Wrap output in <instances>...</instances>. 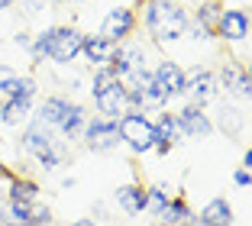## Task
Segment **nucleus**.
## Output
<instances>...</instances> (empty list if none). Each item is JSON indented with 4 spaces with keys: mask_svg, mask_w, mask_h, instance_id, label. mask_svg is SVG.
Masks as SVG:
<instances>
[{
    "mask_svg": "<svg viewBox=\"0 0 252 226\" xmlns=\"http://www.w3.org/2000/svg\"><path fill=\"white\" fill-rule=\"evenodd\" d=\"M136 23H142V30L149 32V39L156 45H175L178 39L188 36L191 13L171 0H146L142 16H136Z\"/></svg>",
    "mask_w": 252,
    "mask_h": 226,
    "instance_id": "1",
    "label": "nucleus"
},
{
    "mask_svg": "<svg viewBox=\"0 0 252 226\" xmlns=\"http://www.w3.org/2000/svg\"><path fill=\"white\" fill-rule=\"evenodd\" d=\"M81 39L84 32L78 26H45L42 32H36L30 42V55L36 62L49 59L59 68H71L81 55Z\"/></svg>",
    "mask_w": 252,
    "mask_h": 226,
    "instance_id": "2",
    "label": "nucleus"
},
{
    "mask_svg": "<svg viewBox=\"0 0 252 226\" xmlns=\"http://www.w3.org/2000/svg\"><path fill=\"white\" fill-rule=\"evenodd\" d=\"M91 97H94V110L107 120H120L129 110V88L113 78L107 65L91 68Z\"/></svg>",
    "mask_w": 252,
    "mask_h": 226,
    "instance_id": "3",
    "label": "nucleus"
},
{
    "mask_svg": "<svg viewBox=\"0 0 252 226\" xmlns=\"http://www.w3.org/2000/svg\"><path fill=\"white\" fill-rule=\"evenodd\" d=\"M117 132H120V146H126L133 155H149L156 152V123L149 113L139 110H126L117 120Z\"/></svg>",
    "mask_w": 252,
    "mask_h": 226,
    "instance_id": "4",
    "label": "nucleus"
},
{
    "mask_svg": "<svg viewBox=\"0 0 252 226\" xmlns=\"http://www.w3.org/2000/svg\"><path fill=\"white\" fill-rule=\"evenodd\" d=\"M136 26H139V23H136V10L120 3V7H113V10L104 13L97 36L104 39V42H110V45H120V42H126V39H133Z\"/></svg>",
    "mask_w": 252,
    "mask_h": 226,
    "instance_id": "5",
    "label": "nucleus"
},
{
    "mask_svg": "<svg viewBox=\"0 0 252 226\" xmlns=\"http://www.w3.org/2000/svg\"><path fill=\"white\" fill-rule=\"evenodd\" d=\"M249 10L246 7H220L217 13V23H214V36L223 39L230 45H239L249 39Z\"/></svg>",
    "mask_w": 252,
    "mask_h": 226,
    "instance_id": "6",
    "label": "nucleus"
},
{
    "mask_svg": "<svg viewBox=\"0 0 252 226\" xmlns=\"http://www.w3.org/2000/svg\"><path fill=\"white\" fill-rule=\"evenodd\" d=\"M81 139H84V146H88L91 152H113V149H120L117 120H107V117H100V113L88 117V123H84V129H81Z\"/></svg>",
    "mask_w": 252,
    "mask_h": 226,
    "instance_id": "7",
    "label": "nucleus"
},
{
    "mask_svg": "<svg viewBox=\"0 0 252 226\" xmlns=\"http://www.w3.org/2000/svg\"><path fill=\"white\" fill-rule=\"evenodd\" d=\"M217 71H210L207 65H194L191 71H185V97L194 107H207L210 100H217Z\"/></svg>",
    "mask_w": 252,
    "mask_h": 226,
    "instance_id": "8",
    "label": "nucleus"
},
{
    "mask_svg": "<svg viewBox=\"0 0 252 226\" xmlns=\"http://www.w3.org/2000/svg\"><path fill=\"white\" fill-rule=\"evenodd\" d=\"M0 226H52V207L39 204H13L7 200L3 213H0Z\"/></svg>",
    "mask_w": 252,
    "mask_h": 226,
    "instance_id": "9",
    "label": "nucleus"
},
{
    "mask_svg": "<svg viewBox=\"0 0 252 226\" xmlns=\"http://www.w3.org/2000/svg\"><path fill=\"white\" fill-rule=\"evenodd\" d=\"M217 91L233 94V97H239V100H249V97H252L249 68H246L243 62H226V65L217 71Z\"/></svg>",
    "mask_w": 252,
    "mask_h": 226,
    "instance_id": "10",
    "label": "nucleus"
},
{
    "mask_svg": "<svg viewBox=\"0 0 252 226\" xmlns=\"http://www.w3.org/2000/svg\"><path fill=\"white\" fill-rule=\"evenodd\" d=\"M152 81H156V88L165 94V100H178V97H185V68L178 65V62L171 59H162L156 68H152Z\"/></svg>",
    "mask_w": 252,
    "mask_h": 226,
    "instance_id": "11",
    "label": "nucleus"
},
{
    "mask_svg": "<svg viewBox=\"0 0 252 226\" xmlns=\"http://www.w3.org/2000/svg\"><path fill=\"white\" fill-rule=\"evenodd\" d=\"M129 88V110H139V113H158V110L168 107V100H165V94L156 88V81H152V74L142 81H136V84H126Z\"/></svg>",
    "mask_w": 252,
    "mask_h": 226,
    "instance_id": "12",
    "label": "nucleus"
},
{
    "mask_svg": "<svg viewBox=\"0 0 252 226\" xmlns=\"http://www.w3.org/2000/svg\"><path fill=\"white\" fill-rule=\"evenodd\" d=\"M175 120H178L181 139H210L214 132V120L204 113V107H194V103H185L175 113Z\"/></svg>",
    "mask_w": 252,
    "mask_h": 226,
    "instance_id": "13",
    "label": "nucleus"
},
{
    "mask_svg": "<svg viewBox=\"0 0 252 226\" xmlns=\"http://www.w3.org/2000/svg\"><path fill=\"white\" fill-rule=\"evenodd\" d=\"M74 107V100L71 97H65V94H49L42 103H39V110H32V120L36 123H42V126H49V129H59V123L68 117V110Z\"/></svg>",
    "mask_w": 252,
    "mask_h": 226,
    "instance_id": "14",
    "label": "nucleus"
},
{
    "mask_svg": "<svg viewBox=\"0 0 252 226\" xmlns=\"http://www.w3.org/2000/svg\"><path fill=\"white\" fill-rule=\"evenodd\" d=\"M39 84L32 74H16L10 65H0V97H36Z\"/></svg>",
    "mask_w": 252,
    "mask_h": 226,
    "instance_id": "15",
    "label": "nucleus"
},
{
    "mask_svg": "<svg viewBox=\"0 0 252 226\" xmlns=\"http://www.w3.org/2000/svg\"><path fill=\"white\" fill-rule=\"evenodd\" d=\"M113 204L126 213V217H139L146 213V184L139 181H126L113 191Z\"/></svg>",
    "mask_w": 252,
    "mask_h": 226,
    "instance_id": "16",
    "label": "nucleus"
},
{
    "mask_svg": "<svg viewBox=\"0 0 252 226\" xmlns=\"http://www.w3.org/2000/svg\"><path fill=\"white\" fill-rule=\"evenodd\" d=\"M32 100H36V97H3V103H0V126L16 129V126L30 123L32 110H36Z\"/></svg>",
    "mask_w": 252,
    "mask_h": 226,
    "instance_id": "17",
    "label": "nucleus"
},
{
    "mask_svg": "<svg viewBox=\"0 0 252 226\" xmlns=\"http://www.w3.org/2000/svg\"><path fill=\"white\" fill-rule=\"evenodd\" d=\"M152 123H156V152L168 155L171 146H178V142H181L178 120H175V113H168V110H158V117L152 120Z\"/></svg>",
    "mask_w": 252,
    "mask_h": 226,
    "instance_id": "18",
    "label": "nucleus"
},
{
    "mask_svg": "<svg viewBox=\"0 0 252 226\" xmlns=\"http://www.w3.org/2000/svg\"><path fill=\"white\" fill-rule=\"evenodd\" d=\"M55 142H59V139H55V132L49 129V126L36 123V120H32V123L26 126V129H23V139H20L23 152L32 155V159H36V155H42V152H49V149H52Z\"/></svg>",
    "mask_w": 252,
    "mask_h": 226,
    "instance_id": "19",
    "label": "nucleus"
},
{
    "mask_svg": "<svg viewBox=\"0 0 252 226\" xmlns=\"http://www.w3.org/2000/svg\"><path fill=\"white\" fill-rule=\"evenodd\" d=\"M200 220L207 226H233V204L226 200V197H214V200H207V204L200 207V213H197Z\"/></svg>",
    "mask_w": 252,
    "mask_h": 226,
    "instance_id": "20",
    "label": "nucleus"
},
{
    "mask_svg": "<svg viewBox=\"0 0 252 226\" xmlns=\"http://www.w3.org/2000/svg\"><path fill=\"white\" fill-rule=\"evenodd\" d=\"M110 55H113V45L104 42L100 36H84L81 39V59L88 62V68L107 65V62H110Z\"/></svg>",
    "mask_w": 252,
    "mask_h": 226,
    "instance_id": "21",
    "label": "nucleus"
},
{
    "mask_svg": "<svg viewBox=\"0 0 252 226\" xmlns=\"http://www.w3.org/2000/svg\"><path fill=\"white\" fill-rule=\"evenodd\" d=\"M88 117H91V113L84 110V103H78V100H74V107L68 110V117L59 123V129H55V132H59V136L65 139V142H78V139H81L84 123H88Z\"/></svg>",
    "mask_w": 252,
    "mask_h": 226,
    "instance_id": "22",
    "label": "nucleus"
},
{
    "mask_svg": "<svg viewBox=\"0 0 252 226\" xmlns=\"http://www.w3.org/2000/svg\"><path fill=\"white\" fill-rule=\"evenodd\" d=\"M7 200H13V204H32V200H39V184L32 178L7 175Z\"/></svg>",
    "mask_w": 252,
    "mask_h": 226,
    "instance_id": "23",
    "label": "nucleus"
},
{
    "mask_svg": "<svg viewBox=\"0 0 252 226\" xmlns=\"http://www.w3.org/2000/svg\"><path fill=\"white\" fill-rule=\"evenodd\" d=\"M191 220H194L191 204H188L181 194H175L168 200V207H165V213L158 217V223H162V226H181V223H191Z\"/></svg>",
    "mask_w": 252,
    "mask_h": 226,
    "instance_id": "24",
    "label": "nucleus"
},
{
    "mask_svg": "<svg viewBox=\"0 0 252 226\" xmlns=\"http://www.w3.org/2000/svg\"><path fill=\"white\" fill-rule=\"evenodd\" d=\"M217 126H220L226 136H243V129H246V113L236 107V103H223V107H220V117H217Z\"/></svg>",
    "mask_w": 252,
    "mask_h": 226,
    "instance_id": "25",
    "label": "nucleus"
},
{
    "mask_svg": "<svg viewBox=\"0 0 252 226\" xmlns=\"http://www.w3.org/2000/svg\"><path fill=\"white\" fill-rule=\"evenodd\" d=\"M171 197L175 194H171L168 184H152V188H146V210L152 213V217H162Z\"/></svg>",
    "mask_w": 252,
    "mask_h": 226,
    "instance_id": "26",
    "label": "nucleus"
},
{
    "mask_svg": "<svg viewBox=\"0 0 252 226\" xmlns=\"http://www.w3.org/2000/svg\"><path fill=\"white\" fill-rule=\"evenodd\" d=\"M36 165L42 168L45 175H49V171H55L59 165H65V146H62V142H55V146L49 149V152L36 155Z\"/></svg>",
    "mask_w": 252,
    "mask_h": 226,
    "instance_id": "27",
    "label": "nucleus"
},
{
    "mask_svg": "<svg viewBox=\"0 0 252 226\" xmlns=\"http://www.w3.org/2000/svg\"><path fill=\"white\" fill-rule=\"evenodd\" d=\"M49 7H52V0H23V13L30 16H39V13H49Z\"/></svg>",
    "mask_w": 252,
    "mask_h": 226,
    "instance_id": "28",
    "label": "nucleus"
},
{
    "mask_svg": "<svg viewBox=\"0 0 252 226\" xmlns=\"http://www.w3.org/2000/svg\"><path fill=\"white\" fill-rule=\"evenodd\" d=\"M233 184H236V188H249V184H252V171L239 165L236 171H233Z\"/></svg>",
    "mask_w": 252,
    "mask_h": 226,
    "instance_id": "29",
    "label": "nucleus"
},
{
    "mask_svg": "<svg viewBox=\"0 0 252 226\" xmlns=\"http://www.w3.org/2000/svg\"><path fill=\"white\" fill-rule=\"evenodd\" d=\"M13 42H16V45H23V49H30L32 36H30V32H16V36H13Z\"/></svg>",
    "mask_w": 252,
    "mask_h": 226,
    "instance_id": "30",
    "label": "nucleus"
},
{
    "mask_svg": "<svg viewBox=\"0 0 252 226\" xmlns=\"http://www.w3.org/2000/svg\"><path fill=\"white\" fill-rule=\"evenodd\" d=\"M68 226H100L94 217H81V220H74V223H68Z\"/></svg>",
    "mask_w": 252,
    "mask_h": 226,
    "instance_id": "31",
    "label": "nucleus"
},
{
    "mask_svg": "<svg viewBox=\"0 0 252 226\" xmlns=\"http://www.w3.org/2000/svg\"><path fill=\"white\" fill-rule=\"evenodd\" d=\"M243 168H249V171H252V149H246V155H243Z\"/></svg>",
    "mask_w": 252,
    "mask_h": 226,
    "instance_id": "32",
    "label": "nucleus"
},
{
    "mask_svg": "<svg viewBox=\"0 0 252 226\" xmlns=\"http://www.w3.org/2000/svg\"><path fill=\"white\" fill-rule=\"evenodd\" d=\"M13 3H16V0H0V10H10Z\"/></svg>",
    "mask_w": 252,
    "mask_h": 226,
    "instance_id": "33",
    "label": "nucleus"
},
{
    "mask_svg": "<svg viewBox=\"0 0 252 226\" xmlns=\"http://www.w3.org/2000/svg\"><path fill=\"white\" fill-rule=\"evenodd\" d=\"M52 3H88V0H52Z\"/></svg>",
    "mask_w": 252,
    "mask_h": 226,
    "instance_id": "34",
    "label": "nucleus"
},
{
    "mask_svg": "<svg viewBox=\"0 0 252 226\" xmlns=\"http://www.w3.org/2000/svg\"><path fill=\"white\" fill-rule=\"evenodd\" d=\"M149 226H162V223H149Z\"/></svg>",
    "mask_w": 252,
    "mask_h": 226,
    "instance_id": "35",
    "label": "nucleus"
},
{
    "mask_svg": "<svg viewBox=\"0 0 252 226\" xmlns=\"http://www.w3.org/2000/svg\"><path fill=\"white\" fill-rule=\"evenodd\" d=\"M171 3H181V0H171Z\"/></svg>",
    "mask_w": 252,
    "mask_h": 226,
    "instance_id": "36",
    "label": "nucleus"
},
{
    "mask_svg": "<svg viewBox=\"0 0 252 226\" xmlns=\"http://www.w3.org/2000/svg\"><path fill=\"white\" fill-rule=\"evenodd\" d=\"M181 226H191V223H181Z\"/></svg>",
    "mask_w": 252,
    "mask_h": 226,
    "instance_id": "37",
    "label": "nucleus"
}]
</instances>
